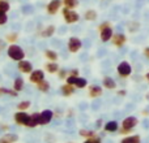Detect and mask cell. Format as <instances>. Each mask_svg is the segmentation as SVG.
I'll use <instances>...</instances> for the list:
<instances>
[{
	"label": "cell",
	"instance_id": "28",
	"mask_svg": "<svg viewBox=\"0 0 149 143\" xmlns=\"http://www.w3.org/2000/svg\"><path fill=\"white\" fill-rule=\"evenodd\" d=\"M80 5L79 0H63V7L68 8V9H76Z\"/></svg>",
	"mask_w": 149,
	"mask_h": 143
},
{
	"label": "cell",
	"instance_id": "31",
	"mask_svg": "<svg viewBox=\"0 0 149 143\" xmlns=\"http://www.w3.org/2000/svg\"><path fill=\"white\" fill-rule=\"evenodd\" d=\"M31 105L30 100H21L20 103L17 104V111H28Z\"/></svg>",
	"mask_w": 149,
	"mask_h": 143
},
{
	"label": "cell",
	"instance_id": "43",
	"mask_svg": "<svg viewBox=\"0 0 149 143\" xmlns=\"http://www.w3.org/2000/svg\"><path fill=\"white\" fill-rule=\"evenodd\" d=\"M143 3H144V0H136V7L139 8V7H143Z\"/></svg>",
	"mask_w": 149,
	"mask_h": 143
},
{
	"label": "cell",
	"instance_id": "3",
	"mask_svg": "<svg viewBox=\"0 0 149 143\" xmlns=\"http://www.w3.org/2000/svg\"><path fill=\"white\" fill-rule=\"evenodd\" d=\"M13 121L20 126H26V128H29V125H30V115H29L26 111H17V112L13 115Z\"/></svg>",
	"mask_w": 149,
	"mask_h": 143
},
{
	"label": "cell",
	"instance_id": "45",
	"mask_svg": "<svg viewBox=\"0 0 149 143\" xmlns=\"http://www.w3.org/2000/svg\"><path fill=\"white\" fill-rule=\"evenodd\" d=\"M145 79H147V81L149 82V72H148V73H147V74H145Z\"/></svg>",
	"mask_w": 149,
	"mask_h": 143
},
{
	"label": "cell",
	"instance_id": "29",
	"mask_svg": "<svg viewBox=\"0 0 149 143\" xmlns=\"http://www.w3.org/2000/svg\"><path fill=\"white\" fill-rule=\"evenodd\" d=\"M0 95H9L12 98H17L18 92L13 89H7V87H0Z\"/></svg>",
	"mask_w": 149,
	"mask_h": 143
},
{
	"label": "cell",
	"instance_id": "4",
	"mask_svg": "<svg viewBox=\"0 0 149 143\" xmlns=\"http://www.w3.org/2000/svg\"><path fill=\"white\" fill-rule=\"evenodd\" d=\"M137 124H139V118L137 117H135V116H127L123 120V122H122V130H119V133L124 134V133H128V131L134 130V128Z\"/></svg>",
	"mask_w": 149,
	"mask_h": 143
},
{
	"label": "cell",
	"instance_id": "19",
	"mask_svg": "<svg viewBox=\"0 0 149 143\" xmlns=\"http://www.w3.org/2000/svg\"><path fill=\"white\" fill-rule=\"evenodd\" d=\"M41 125V112H33L30 115V125L29 129H34Z\"/></svg>",
	"mask_w": 149,
	"mask_h": 143
},
{
	"label": "cell",
	"instance_id": "14",
	"mask_svg": "<svg viewBox=\"0 0 149 143\" xmlns=\"http://www.w3.org/2000/svg\"><path fill=\"white\" fill-rule=\"evenodd\" d=\"M111 42H113V46L118 47V48H122V47L126 44V42H127V36L124 35L123 33H116V34H114L113 35Z\"/></svg>",
	"mask_w": 149,
	"mask_h": 143
},
{
	"label": "cell",
	"instance_id": "23",
	"mask_svg": "<svg viewBox=\"0 0 149 143\" xmlns=\"http://www.w3.org/2000/svg\"><path fill=\"white\" fill-rule=\"evenodd\" d=\"M36 86H37V90L41 91V92H43V94H47V92L50 91V89H51V85H50V82L47 81V79L41 81L39 83H37Z\"/></svg>",
	"mask_w": 149,
	"mask_h": 143
},
{
	"label": "cell",
	"instance_id": "32",
	"mask_svg": "<svg viewBox=\"0 0 149 143\" xmlns=\"http://www.w3.org/2000/svg\"><path fill=\"white\" fill-rule=\"evenodd\" d=\"M141 25H140L139 21H132L131 23H128V31L130 33H137L140 30Z\"/></svg>",
	"mask_w": 149,
	"mask_h": 143
},
{
	"label": "cell",
	"instance_id": "11",
	"mask_svg": "<svg viewBox=\"0 0 149 143\" xmlns=\"http://www.w3.org/2000/svg\"><path fill=\"white\" fill-rule=\"evenodd\" d=\"M55 31H56V26L55 25H47L45 28L41 26V29L38 28V34L42 38H51L52 35H55Z\"/></svg>",
	"mask_w": 149,
	"mask_h": 143
},
{
	"label": "cell",
	"instance_id": "6",
	"mask_svg": "<svg viewBox=\"0 0 149 143\" xmlns=\"http://www.w3.org/2000/svg\"><path fill=\"white\" fill-rule=\"evenodd\" d=\"M65 83L68 85H72L76 89L79 90H82L85 87H88V79L84 78V77H70L68 76L65 78Z\"/></svg>",
	"mask_w": 149,
	"mask_h": 143
},
{
	"label": "cell",
	"instance_id": "40",
	"mask_svg": "<svg viewBox=\"0 0 149 143\" xmlns=\"http://www.w3.org/2000/svg\"><path fill=\"white\" fill-rule=\"evenodd\" d=\"M116 94H118V96H126V95H127V91H126V90H119Z\"/></svg>",
	"mask_w": 149,
	"mask_h": 143
},
{
	"label": "cell",
	"instance_id": "26",
	"mask_svg": "<svg viewBox=\"0 0 149 143\" xmlns=\"http://www.w3.org/2000/svg\"><path fill=\"white\" fill-rule=\"evenodd\" d=\"M97 17H98V13H97V10H94V9H88V10H85V13H84V18L86 21H89V22L95 21Z\"/></svg>",
	"mask_w": 149,
	"mask_h": 143
},
{
	"label": "cell",
	"instance_id": "38",
	"mask_svg": "<svg viewBox=\"0 0 149 143\" xmlns=\"http://www.w3.org/2000/svg\"><path fill=\"white\" fill-rule=\"evenodd\" d=\"M8 47V43L4 41V39H0V51H3L4 48H7Z\"/></svg>",
	"mask_w": 149,
	"mask_h": 143
},
{
	"label": "cell",
	"instance_id": "44",
	"mask_svg": "<svg viewBox=\"0 0 149 143\" xmlns=\"http://www.w3.org/2000/svg\"><path fill=\"white\" fill-rule=\"evenodd\" d=\"M141 69H143V64L140 63V64H137V65H136V70H141Z\"/></svg>",
	"mask_w": 149,
	"mask_h": 143
},
{
	"label": "cell",
	"instance_id": "7",
	"mask_svg": "<svg viewBox=\"0 0 149 143\" xmlns=\"http://www.w3.org/2000/svg\"><path fill=\"white\" fill-rule=\"evenodd\" d=\"M63 7V0H50L46 5V12L50 16H55Z\"/></svg>",
	"mask_w": 149,
	"mask_h": 143
},
{
	"label": "cell",
	"instance_id": "8",
	"mask_svg": "<svg viewBox=\"0 0 149 143\" xmlns=\"http://www.w3.org/2000/svg\"><path fill=\"white\" fill-rule=\"evenodd\" d=\"M116 72L122 78H127V77L131 76L132 73V65L128 61H120L116 67Z\"/></svg>",
	"mask_w": 149,
	"mask_h": 143
},
{
	"label": "cell",
	"instance_id": "41",
	"mask_svg": "<svg viewBox=\"0 0 149 143\" xmlns=\"http://www.w3.org/2000/svg\"><path fill=\"white\" fill-rule=\"evenodd\" d=\"M101 126H102V120H101V118H98V120L95 121V129H100Z\"/></svg>",
	"mask_w": 149,
	"mask_h": 143
},
{
	"label": "cell",
	"instance_id": "34",
	"mask_svg": "<svg viewBox=\"0 0 149 143\" xmlns=\"http://www.w3.org/2000/svg\"><path fill=\"white\" fill-rule=\"evenodd\" d=\"M8 20H9V17H8L7 12H1V10H0V26L7 25Z\"/></svg>",
	"mask_w": 149,
	"mask_h": 143
},
{
	"label": "cell",
	"instance_id": "33",
	"mask_svg": "<svg viewBox=\"0 0 149 143\" xmlns=\"http://www.w3.org/2000/svg\"><path fill=\"white\" fill-rule=\"evenodd\" d=\"M9 9H10V4H9V1L8 0H0V10L1 12H9Z\"/></svg>",
	"mask_w": 149,
	"mask_h": 143
},
{
	"label": "cell",
	"instance_id": "21",
	"mask_svg": "<svg viewBox=\"0 0 149 143\" xmlns=\"http://www.w3.org/2000/svg\"><path fill=\"white\" fill-rule=\"evenodd\" d=\"M25 87V81H24L22 77H16L15 81H13V85H12V89L17 92H21Z\"/></svg>",
	"mask_w": 149,
	"mask_h": 143
},
{
	"label": "cell",
	"instance_id": "25",
	"mask_svg": "<svg viewBox=\"0 0 149 143\" xmlns=\"http://www.w3.org/2000/svg\"><path fill=\"white\" fill-rule=\"evenodd\" d=\"M18 39H20V34H18V33H8L7 35L4 36V41L7 42L8 44H15V43H17Z\"/></svg>",
	"mask_w": 149,
	"mask_h": 143
},
{
	"label": "cell",
	"instance_id": "12",
	"mask_svg": "<svg viewBox=\"0 0 149 143\" xmlns=\"http://www.w3.org/2000/svg\"><path fill=\"white\" fill-rule=\"evenodd\" d=\"M98 31H100V39L103 43L111 41V38H113V35H114V30H113V28H111V25L106 26V28L101 29V30H98Z\"/></svg>",
	"mask_w": 149,
	"mask_h": 143
},
{
	"label": "cell",
	"instance_id": "27",
	"mask_svg": "<svg viewBox=\"0 0 149 143\" xmlns=\"http://www.w3.org/2000/svg\"><path fill=\"white\" fill-rule=\"evenodd\" d=\"M79 135L82 137V138H85V139L93 138V137H95V131L94 130H90V129H80V130H79Z\"/></svg>",
	"mask_w": 149,
	"mask_h": 143
},
{
	"label": "cell",
	"instance_id": "20",
	"mask_svg": "<svg viewBox=\"0 0 149 143\" xmlns=\"http://www.w3.org/2000/svg\"><path fill=\"white\" fill-rule=\"evenodd\" d=\"M103 129H105V131H107V133H115L119 129V124H118V121H115V120L107 121V122L105 124V126H103Z\"/></svg>",
	"mask_w": 149,
	"mask_h": 143
},
{
	"label": "cell",
	"instance_id": "13",
	"mask_svg": "<svg viewBox=\"0 0 149 143\" xmlns=\"http://www.w3.org/2000/svg\"><path fill=\"white\" fill-rule=\"evenodd\" d=\"M55 117L54 111L51 109H43L41 112V125H49Z\"/></svg>",
	"mask_w": 149,
	"mask_h": 143
},
{
	"label": "cell",
	"instance_id": "9",
	"mask_svg": "<svg viewBox=\"0 0 149 143\" xmlns=\"http://www.w3.org/2000/svg\"><path fill=\"white\" fill-rule=\"evenodd\" d=\"M17 69L22 74H30L31 72L34 70V67H33V63L31 61L24 59V60H21V61L17 63Z\"/></svg>",
	"mask_w": 149,
	"mask_h": 143
},
{
	"label": "cell",
	"instance_id": "47",
	"mask_svg": "<svg viewBox=\"0 0 149 143\" xmlns=\"http://www.w3.org/2000/svg\"><path fill=\"white\" fill-rule=\"evenodd\" d=\"M67 143H72V142H67Z\"/></svg>",
	"mask_w": 149,
	"mask_h": 143
},
{
	"label": "cell",
	"instance_id": "42",
	"mask_svg": "<svg viewBox=\"0 0 149 143\" xmlns=\"http://www.w3.org/2000/svg\"><path fill=\"white\" fill-rule=\"evenodd\" d=\"M144 56L147 57V59H149V47H145V50H144Z\"/></svg>",
	"mask_w": 149,
	"mask_h": 143
},
{
	"label": "cell",
	"instance_id": "36",
	"mask_svg": "<svg viewBox=\"0 0 149 143\" xmlns=\"http://www.w3.org/2000/svg\"><path fill=\"white\" fill-rule=\"evenodd\" d=\"M84 143H102V141H101V138L100 137H93V138H88V139H85V142Z\"/></svg>",
	"mask_w": 149,
	"mask_h": 143
},
{
	"label": "cell",
	"instance_id": "1",
	"mask_svg": "<svg viewBox=\"0 0 149 143\" xmlns=\"http://www.w3.org/2000/svg\"><path fill=\"white\" fill-rule=\"evenodd\" d=\"M7 56L9 57L12 61H21L26 57V54H25V50L22 48L21 46H18L17 43L15 44H8L7 47Z\"/></svg>",
	"mask_w": 149,
	"mask_h": 143
},
{
	"label": "cell",
	"instance_id": "39",
	"mask_svg": "<svg viewBox=\"0 0 149 143\" xmlns=\"http://www.w3.org/2000/svg\"><path fill=\"white\" fill-rule=\"evenodd\" d=\"M111 23L109 22V21H103L102 23H100V25H98V30H101V29H103V28H106V26H110Z\"/></svg>",
	"mask_w": 149,
	"mask_h": 143
},
{
	"label": "cell",
	"instance_id": "24",
	"mask_svg": "<svg viewBox=\"0 0 149 143\" xmlns=\"http://www.w3.org/2000/svg\"><path fill=\"white\" fill-rule=\"evenodd\" d=\"M18 141V135L17 134H5L4 137H1L0 138V143H16Z\"/></svg>",
	"mask_w": 149,
	"mask_h": 143
},
{
	"label": "cell",
	"instance_id": "35",
	"mask_svg": "<svg viewBox=\"0 0 149 143\" xmlns=\"http://www.w3.org/2000/svg\"><path fill=\"white\" fill-rule=\"evenodd\" d=\"M56 74H58V78L59 79H65L68 77V70L62 68V69H59V72H58Z\"/></svg>",
	"mask_w": 149,
	"mask_h": 143
},
{
	"label": "cell",
	"instance_id": "22",
	"mask_svg": "<svg viewBox=\"0 0 149 143\" xmlns=\"http://www.w3.org/2000/svg\"><path fill=\"white\" fill-rule=\"evenodd\" d=\"M43 55H45V57L47 59V61H58V59H59L58 52L55 51V50H51V48L45 50Z\"/></svg>",
	"mask_w": 149,
	"mask_h": 143
},
{
	"label": "cell",
	"instance_id": "10",
	"mask_svg": "<svg viewBox=\"0 0 149 143\" xmlns=\"http://www.w3.org/2000/svg\"><path fill=\"white\" fill-rule=\"evenodd\" d=\"M43 79H46V78H45V70H42V69H34L29 74V82L30 83L37 85L41 81H43Z\"/></svg>",
	"mask_w": 149,
	"mask_h": 143
},
{
	"label": "cell",
	"instance_id": "37",
	"mask_svg": "<svg viewBox=\"0 0 149 143\" xmlns=\"http://www.w3.org/2000/svg\"><path fill=\"white\" fill-rule=\"evenodd\" d=\"M68 76L70 77H80V70L77 68H73V69L68 70Z\"/></svg>",
	"mask_w": 149,
	"mask_h": 143
},
{
	"label": "cell",
	"instance_id": "16",
	"mask_svg": "<svg viewBox=\"0 0 149 143\" xmlns=\"http://www.w3.org/2000/svg\"><path fill=\"white\" fill-rule=\"evenodd\" d=\"M76 91V87L72 86V85H68V83H64L60 86V94L63 95L64 98H70L72 96Z\"/></svg>",
	"mask_w": 149,
	"mask_h": 143
},
{
	"label": "cell",
	"instance_id": "5",
	"mask_svg": "<svg viewBox=\"0 0 149 143\" xmlns=\"http://www.w3.org/2000/svg\"><path fill=\"white\" fill-rule=\"evenodd\" d=\"M82 48V41L77 36H70L67 42V50L70 54H77Z\"/></svg>",
	"mask_w": 149,
	"mask_h": 143
},
{
	"label": "cell",
	"instance_id": "17",
	"mask_svg": "<svg viewBox=\"0 0 149 143\" xmlns=\"http://www.w3.org/2000/svg\"><path fill=\"white\" fill-rule=\"evenodd\" d=\"M43 67H45V72H47V73H50V74H56L60 69L58 61H47Z\"/></svg>",
	"mask_w": 149,
	"mask_h": 143
},
{
	"label": "cell",
	"instance_id": "15",
	"mask_svg": "<svg viewBox=\"0 0 149 143\" xmlns=\"http://www.w3.org/2000/svg\"><path fill=\"white\" fill-rule=\"evenodd\" d=\"M102 94H103V89L101 86H98V85H90V86H88V95L92 99H97Z\"/></svg>",
	"mask_w": 149,
	"mask_h": 143
},
{
	"label": "cell",
	"instance_id": "2",
	"mask_svg": "<svg viewBox=\"0 0 149 143\" xmlns=\"http://www.w3.org/2000/svg\"><path fill=\"white\" fill-rule=\"evenodd\" d=\"M62 16L64 18V22L68 25H73V23L80 21V14L74 9H68V8H62Z\"/></svg>",
	"mask_w": 149,
	"mask_h": 143
},
{
	"label": "cell",
	"instance_id": "46",
	"mask_svg": "<svg viewBox=\"0 0 149 143\" xmlns=\"http://www.w3.org/2000/svg\"><path fill=\"white\" fill-rule=\"evenodd\" d=\"M147 99L149 100V92H148V95H147Z\"/></svg>",
	"mask_w": 149,
	"mask_h": 143
},
{
	"label": "cell",
	"instance_id": "18",
	"mask_svg": "<svg viewBox=\"0 0 149 143\" xmlns=\"http://www.w3.org/2000/svg\"><path fill=\"white\" fill-rule=\"evenodd\" d=\"M102 86L107 90H114L116 87V81L110 76H105L102 78Z\"/></svg>",
	"mask_w": 149,
	"mask_h": 143
},
{
	"label": "cell",
	"instance_id": "30",
	"mask_svg": "<svg viewBox=\"0 0 149 143\" xmlns=\"http://www.w3.org/2000/svg\"><path fill=\"white\" fill-rule=\"evenodd\" d=\"M120 143H141V139H140V135H131L123 138Z\"/></svg>",
	"mask_w": 149,
	"mask_h": 143
}]
</instances>
